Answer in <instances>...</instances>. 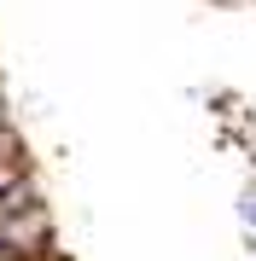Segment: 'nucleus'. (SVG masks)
Wrapping results in <instances>:
<instances>
[{
    "label": "nucleus",
    "mask_w": 256,
    "mask_h": 261,
    "mask_svg": "<svg viewBox=\"0 0 256 261\" xmlns=\"http://www.w3.org/2000/svg\"><path fill=\"white\" fill-rule=\"evenodd\" d=\"M24 261H70V255H64V244H47V250H35V255H24Z\"/></svg>",
    "instance_id": "nucleus-2"
},
{
    "label": "nucleus",
    "mask_w": 256,
    "mask_h": 261,
    "mask_svg": "<svg viewBox=\"0 0 256 261\" xmlns=\"http://www.w3.org/2000/svg\"><path fill=\"white\" fill-rule=\"evenodd\" d=\"M41 197V180H35V163H29V151H6L0 157V215L6 209H24V203H35Z\"/></svg>",
    "instance_id": "nucleus-1"
},
{
    "label": "nucleus",
    "mask_w": 256,
    "mask_h": 261,
    "mask_svg": "<svg viewBox=\"0 0 256 261\" xmlns=\"http://www.w3.org/2000/svg\"><path fill=\"white\" fill-rule=\"evenodd\" d=\"M239 215H245V226L256 232V197H245V203H239Z\"/></svg>",
    "instance_id": "nucleus-3"
}]
</instances>
